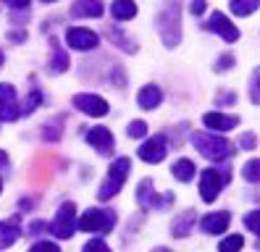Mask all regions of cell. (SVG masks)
Here are the masks:
<instances>
[{
	"label": "cell",
	"instance_id": "1",
	"mask_svg": "<svg viewBox=\"0 0 260 252\" xmlns=\"http://www.w3.org/2000/svg\"><path fill=\"white\" fill-rule=\"evenodd\" d=\"M181 8H179V0H168V3L160 8V13L155 16V26H158V35L163 40L166 47H176L181 42Z\"/></svg>",
	"mask_w": 260,
	"mask_h": 252
},
{
	"label": "cell",
	"instance_id": "2",
	"mask_svg": "<svg viewBox=\"0 0 260 252\" xmlns=\"http://www.w3.org/2000/svg\"><path fill=\"white\" fill-rule=\"evenodd\" d=\"M192 145L203 158H208V161H213V163H221V161H226V158L234 152L232 142L218 137V132H213V134L210 132H194L192 134Z\"/></svg>",
	"mask_w": 260,
	"mask_h": 252
},
{
	"label": "cell",
	"instance_id": "3",
	"mask_svg": "<svg viewBox=\"0 0 260 252\" xmlns=\"http://www.w3.org/2000/svg\"><path fill=\"white\" fill-rule=\"evenodd\" d=\"M129 168H132V161L129 158H118V161H113L111 171H108V176H105V181L100 184L98 189V200H111L121 192V186H124L126 176H129Z\"/></svg>",
	"mask_w": 260,
	"mask_h": 252
},
{
	"label": "cell",
	"instance_id": "4",
	"mask_svg": "<svg viewBox=\"0 0 260 252\" xmlns=\"http://www.w3.org/2000/svg\"><path fill=\"white\" fill-rule=\"evenodd\" d=\"M113 226H116V213L105 208H92L76 220V229L87 234H108Z\"/></svg>",
	"mask_w": 260,
	"mask_h": 252
},
{
	"label": "cell",
	"instance_id": "5",
	"mask_svg": "<svg viewBox=\"0 0 260 252\" xmlns=\"http://www.w3.org/2000/svg\"><path fill=\"white\" fill-rule=\"evenodd\" d=\"M48 231H53L58 239H71L76 234V205L74 202H63L58 208L53 224H48Z\"/></svg>",
	"mask_w": 260,
	"mask_h": 252
},
{
	"label": "cell",
	"instance_id": "6",
	"mask_svg": "<svg viewBox=\"0 0 260 252\" xmlns=\"http://www.w3.org/2000/svg\"><path fill=\"white\" fill-rule=\"evenodd\" d=\"M226 181H229L226 171L221 173L218 168H205L200 173V195H203V200L205 202H216L218 195H221V189L226 186Z\"/></svg>",
	"mask_w": 260,
	"mask_h": 252
},
{
	"label": "cell",
	"instance_id": "7",
	"mask_svg": "<svg viewBox=\"0 0 260 252\" xmlns=\"http://www.w3.org/2000/svg\"><path fill=\"white\" fill-rule=\"evenodd\" d=\"M137 202H140L142 210H166L168 205L174 202V195H158L152 189V181L150 179H142L140 181V189H137Z\"/></svg>",
	"mask_w": 260,
	"mask_h": 252
},
{
	"label": "cell",
	"instance_id": "8",
	"mask_svg": "<svg viewBox=\"0 0 260 252\" xmlns=\"http://www.w3.org/2000/svg\"><path fill=\"white\" fill-rule=\"evenodd\" d=\"M74 108L76 110H82V113L87 116H92V118H103V116H108V110L111 105L105 103L100 94H92V92H82V94H74Z\"/></svg>",
	"mask_w": 260,
	"mask_h": 252
},
{
	"label": "cell",
	"instance_id": "9",
	"mask_svg": "<svg viewBox=\"0 0 260 252\" xmlns=\"http://www.w3.org/2000/svg\"><path fill=\"white\" fill-rule=\"evenodd\" d=\"M66 45L71 47V50H95V47L100 45V37L98 32L92 29H84V26H69L66 29Z\"/></svg>",
	"mask_w": 260,
	"mask_h": 252
},
{
	"label": "cell",
	"instance_id": "10",
	"mask_svg": "<svg viewBox=\"0 0 260 252\" xmlns=\"http://www.w3.org/2000/svg\"><path fill=\"white\" fill-rule=\"evenodd\" d=\"M21 116L16 89L11 84H0V121H16Z\"/></svg>",
	"mask_w": 260,
	"mask_h": 252
},
{
	"label": "cell",
	"instance_id": "11",
	"mask_svg": "<svg viewBox=\"0 0 260 252\" xmlns=\"http://www.w3.org/2000/svg\"><path fill=\"white\" fill-rule=\"evenodd\" d=\"M87 142L92 145L100 155H111L113 147H116V139H113V132L108 126H92V129L87 132Z\"/></svg>",
	"mask_w": 260,
	"mask_h": 252
},
{
	"label": "cell",
	"instance_id": "12",
	"mask_svg": "<svg viewBox=\"0 0 260 252\" xmlns=\"http://www.w3.org/2000/svg\"><path fill=\"white\" fill-rule=\"evenodd\" d=\"M166 150H168V139L163 134H155V137H150L145 145L140 147V155L145 163H160L163 158H166Z\"/></svg>",
	"mask_w": 260,
	"mask_h": 252
},
{
	"label": "cell",
	"instance_id": "13",
	"mask_svg": "<svg viewBox=\"0 0 260 252\" xmlns=\"http://www.w3.org/2000/svg\"><path fill=\"white\" fill-rule=\"evenodd\" d=\"M205 26H208L210 32H216V35H221V37H223L226 42H237V40H239V29H237V26H234L232 21H229L223 13H218V11L210 16Z\"/></svg>",
	"mask_w": 260,
	"mask_h": 252
},
{
	"label": "cell",
	"instance_id": "14",
	"mask_svg": "<svg viewBox=\"0 0 260 252\" xmlns=\"http://www.w3.org/2000/svg\"><path fill=\"white\" fill-rule=\"evenodd\" d=\"M21 236V215H11L8 220H0V249H6L11 244H16Z\"/></svg>",
	"mask_w": 260,
	"mask_h": 252
},
{
	"label": "cell",
	"instance_id": "15",
	"mask_svg": "<svg viewBox=\"0 0 260 252\" xmlns=\"http://www.w3.org/2000/svg\"><path fill=\"white\" fill-rule=\"evenodd\" d=\"M229 224H232V215H229L226 210H221V213H208V215H203L200 229H203L205 234H223V231L229 229Z\"/></svg>",
	"mask_w": 260,
	"mask_h": 252
},
{
	"label": "cell",
	"instance_id": "16",
	"mask_svg": "<svg viewBox=\"0 0 260 252\" xmlns=\"http://www.w3.org/2000/svg\"><path fill=\"white\" fill-rule=\"evenodd\" d=\"M203 123L208 126L210 132H232V129L239 126V118L237 116H226V113H205Z\"/></svg>",
	"mask_w": 260,
	"mask_h": 252
},
{
	"label": "cell",
	"instance_id": "17",
	"mask_svg": "<svg viewBox=\"0 0 260 252\" xmlns=\"http://www.w3.org/2000/svg\"><path fill=\"white\" fill-rule=\"evenodd\" d=\"M163 103V92L158 84H145L140 89V94H137V105H140L142 110H152V108H158Z\"/></svg>",
	"mask_w": 260,
	"mask_h": 252
},
{
	"label": "cell",
	"instance_id": "18",
	"mask_svg": "<svg viewBox=\"0 0 260 252\" xmlns=\"http://www.w3.org/2000/svg\"><path fill=\"white\" fill-rule=\"evenodd\" d=\"M71 16H76V19H98V16H103V3L100 0H76L71 6Z\"/></svg>",
	"mask_w": 260,
	"mask_h": 252
},
{
	"label": "cell",
	"instance_id": "19",
	"mask_svg": "<svg viewBox=\"0 0 260 252\" xmlns=\"http://www.w3.org/2000/svg\"><path fill=\"white\" fill-rule=\"evenodd\" d=\"M194 220H197V213L194 210H184L181 215H176V220L171 224V234L176 236V239H184V236H189Z\"/></svg>",
	"mask_w": 260,
	"mask_h": 252
},
{
	"label": "cell",
	"instance_id": "20",
	"mask_svg": "<svg viewBox=\"0 0 260 252\" xmlns=\"http://www.w3.org/2000/svg\"><path fill=\"white\" fill-rule=\"evenodd\" d=\"M111 13H113L116 21H129V19L137 16V3L134 0H113Z\"/></svg>",
	"mask_w": 260,
	"mask_h": 252
},
{
	"label": "cell",
	"instance_id": "21",
	"mask_svg": "<svg viewBox=\"0 0 260 252\" xmlns=\"http://www.w3.org/2000/svg\"><path fill=\"white\" fill-rule=\"evenodd\" d=\"M50 47H53V58H50V63H48V71H50V74H63V71L69 69V58H66V53L58 47V40H50Z\"/></svg>",
	"mask_w": 260,
	"mask_h": 252
},
{
	"label": "cell",
	"instance_id": "22",
	"mask_svg": "<svg viewBox=\"0 0 260 252\" xmlns=\"http://www.w3.org/2000/svg\"><path fill=\"white\" fill-rule=\"evenodd\" d=\"M171 173H174L176 181H192V179H194V163L187 161V158H181V161L174 163Z\"/></svg>",
	"mask_w": 260,
	"mask_h": 252
},
{
	"label": "cell",
	"instance_id": "23",
	"mask_svg": "<svg viewBox=\"0 0 260 252\" xmlns=\"http://www.w3.org/2000/svg\"><path fill=\"white\" fill-rule=\"evenodd\" d=\"M229 6H232V13L239 16V19H244V16H250L257 11L260 0H229Z\"/></svg>",
	"mask_w": 260,
	"mask_h": 252
},
{
	"label": "cell",
	"instance_id": "24",
	"mask_svg": "<svg viewBox=\"0 0 260 252\" xmlns=\"http://www.w3.org/2000/svg\"><path fill=\"white\" fill-rule=\"evenodd\" d=\"M105 35H108L118 47H121V50H124V53H137V42H132L126 35H121V32L118 29H113V26H108V29H105Z\"/></svg>",
	"mask_w": 260,
	"mask_h": 252
},
{
	"label": "cell",
	"instance_id": "25",
	"mask_svg": "<svg viewBox=\"0 0 260 252\" xmlns=\"http://www.w3.org/2000/svg\"><path fill=\"white\" fill-rule=\"evenodd\" d=\"M63 121H66L63 116H58V118L48 121V123H45V129H42V137H45V139H50V142H55V139L60 137V132H63V126H60Z\"/></svg>",
	"mask_w": 260,
	"mask_h": 252
},
{
	"label": "cell",
	"instance_id": "26",
	"mask_svg": "<svg viewBox=\"0 0 260 252\" xmlns=\"http://www.w3.org/2000/svg\"><path fill=\"white\" fill-rule=\"evenodd\" d=\"M42 105V92L40 89H32V92H29L26 94V100H24V105H21V113H35V110Z\"/></svg>",
	"mask_w": 260,
	"mask_h": 252
},
{
	"label": "cell",
	"instance_id": "27",
	"mask_svg": "<svg viewBox=\"0 0 260 252\" xmlns=\"http://www.w3.org/2000/svg\"><path fill=\"white\" fill-rule=\"evenodd\" d=\"M242 176L247 179L250 184L260 181V161H255V158H252V161L244 163V168H242Z\"/></svg>",
	"mask_w": 260,
	"mask_h": 252
},
{
	"label": "cell",
	"instance_id": "28",
	"mask_svg": "<svg viewBox=\"0 0 260 252\" xmlns=\"http://www.w3.org/2000/svg\"><path fill=\"white\" fill-rule=\"evenodd\" d=\"M126 134H129L132 139H142V137L147 134V123H145V121H132L129 129H126Z\"/></svg>",
	"mask_w": 260,
	"mask_h": 252
},
{
	"label": "cell",
	"instance_id": "29",
	"mask_svg": "<svg viewBox=\"0 0 260 252\" xmlns=\"http://www.w3.org/2000/svg\"><path fill=\"white\" fill-rule=\"evenodd\" d=\"M242 247H244V239H242V236H229V239H223V242L218 244L221 252H232V249H242Z\"/></svg>",
	"mask_w": 260,
	"mask_h": 252
},
{
	"label": "cell",
	"instance_id": "30",
	"mask_svg": "<svg viewBox=\"0 0 260 252\" xmlns=\"http://www.w3.org/2000/svg\"><path fill=\"white\" fill-rule=\"evenodd\" d=\"M232 66H234V55H232V53H223V55L216 60V66H213V71H216V74H223V71H229Z\"/></svg>",
	"mask_w": 260,
	"mask_h": 252
},
{
	"label": "cell",
	"instance_id": "31",
	"mask_svg": "<svg viewBox=\"0 0 260 252\" xmlns=\"http://www.w3.org/2000/svg\"><path fill=\"white\" fill-rule=\"evenodd\" d=\"M237 147H239V150H255V147H257V137H255L252 132H244V134L239 137V142H237Z\"/></svg>",
	"mask_w": 260,
	"mask_h": 252
},
{
	"label": "cell",
	"instance_id": "32",
	"mask_svg": "<svg viewBox=\"0 0 260 252\" xmlns=\"http://www.w3.org/2000/svg\"><path fill=\"white\" fill-rule=\"evenodd\" d=\"M244 226H247L252 234H260V210H252L244 215Z\"/></svg>",
	"mask_w": 260,
	"mask_h": 252
},
{
	"label": "cell",
	"instance_id": "33",
	"mask_svg": "<svg viewBox=\"0 0 260 252\" xmlns=\"http://www.w3.org/2000/svg\"><path fill=\"white\" fill-rule=\"evenodd\" d=\"M257 76H260V71L255 69V71H252V79H250V100H252V105L260 103V94H257Z\"/></svg>",
	"mask_w": 260,
	"mask_h": 252
},
{
	"label": "cell",
	"instance_id": "34",
	"mask_svg": "<svg viewBox=\"0 0 260 252\" xmlns=\"http://www.w3.org/2000/svg\"><path fill=\"white\" fill-rule=\"evenodd\" d=\"M92 249H103V252H108V244H105L103 239H98V236H95V239H89V242L84 244V252H92Z\"/></svg>",
	"mask_w": 260,
	"mask_h": 252
},
{
	"label": "cell",
	"instance_id": "35",
	"mask_svg": "<svg viewBox=\"0 0 260 252\" xmlns=\"http://www.w3.org/2000/svg\"><path fill=\"white\" fill-rule=\"evenodd\" d=\"M45 229H48V224H45V220H35V224H29V234H32V236L42 234Z\"/></svg>",
	"mask_w": 260,
	"mask_h": 252
},
{
	"label": "cell",
	"instance_id": "36",
	"mask_svg": "<svg viewBox=\"0 0 260 252\" xmlns=\"http://www.w3.org/2000/svg\"><path fill=\"white\" fill-rule=\"evenodd\" d=\"M3 3H6L8 8H16V11H24V8H29V0H3Z\"/></svg>",
	"mask_w": 260,
	"mask_h": 252
},
{
	"label": "cell",
	"instance_id": "37",
	"mask_svg": "<svg viewBox=\"0 0 260 252\" xmlns=\"http://www.w3.org/2000/svg\"><path fill=\"white\" fill-rule=\"evenodd\" d=\"M189 11H192L194 16H200V13H205V0H192V6H189Z\"/></svg>",
	"mask_w": 260,
	"mask_h": 252
},
{
	"label": "cell",
	"instance_id": "38",
	"mask_svg": "<svg viewBox=\"0 0 260 252\" xmlns=\"http://www.w3.org/2000/svg\"><path fill=\"white\" fill-rule=\"evenodd\" d=\"M32 249H50V252H58V244H55V242H37Z\"/></svg>",
	"mask_w": 260,
	"mask_h": 252
},
{
	"label": "cell",
	"instance_id": "39",
	"mask_svg": "<svg viewBox=\"0 0 260 252\" xmlns=\"http://www.w3.org/2000/svg\"><path fill=\"white\" fill-rule=\"evenodd\" d=\"M216 103H229V105H232L234 103V94L232 92H221V94H216Z\"/></svg>",
	"mask_w": 260,
	"mask_h": 252
},
{
	"label": "cell",
	"instance_id": "40",
	"mask_svg": "<svg viewBox=\"0 0 260 252\" xmlns=\"http://www.w3.org/2000/svg\"><path fill=\"white\" fill-rule=\"evenodd\" d=\"M0 168H8V152L0 150Z\"/></svg>",
	"mask_w": 260,
	"mask_h": 252
},
{
	"label": "cell",
	"instance_id": "41",
	"mask_svg": "<svg viewBox=\"0 0 260 252\" xmlns=\"http://www.w3.org/2000/svg\"><path fill=\"white\" fill-rule=\"evenodd\" d=\"M11 40H16V42H24V32H16V35H8Z\"/></svg>",
	"mask_w": 260,
	"mask_h": 252
},
{
	"label": "cell",
	"instance_id": "42",
	"mask_svg": "<svg viewBox=\"0 0 260 252\" xmlns=\"http://www.w3.org/2000/svg\"><path fill=\"white\" fill-rule=\"evenodd\" d=\"M3 60H6V58H3V50H0V66H3Z\"/></svg>",
	"mask_w": 260,
	"mask_h": 252
},
{
	"label": "cell",
	"instance_id": "43",
	"mask_svg": "<svg viewBox=\"0 0 260 252\" xmlns=\"http://www.w3.org/2000/svg\"><path fill=\"white\" fill-rule=\"evenodd\" d=\"M42 3H55V0H42Z\"/></svg>",
	"mask_w": 260,
	"mask_h": 252
},
{
	"label": "cell",
	"instance_id": "44",
	"mask_svg": "<svg viewBox=\"0 0 260 252\" xmlns=\"http://www.w3.org/2000/svg\"><path fill=\"white\" fill-rule=\"evenodd\" d=\"M0 189H3V181H0Z\"/></svg>",
	"mask_w": 260,
	"mask_h": 252
}]
</instances>
